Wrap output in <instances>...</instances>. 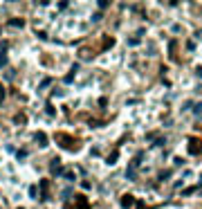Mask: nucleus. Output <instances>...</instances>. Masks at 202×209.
I'll return each mask as SVG.
<instances>
[]
</instances>
